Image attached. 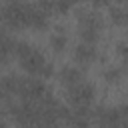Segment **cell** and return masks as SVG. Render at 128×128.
I'll use <instances>...</instances> for the list:
<instances>
[{
	"label": "cell",
	"instance_id": "1",
	"mask_svg": "<svg viewBox=\"0 0 128 128\" xmlns=\"http://www.w3.org/2000/svg\"><path fill=\"white\" fill-rule=\"evenodd\" d=\"M14 56L18 58L20 66L28 76H38V78H50L54 74L52 62L30 42L26 40H16L14 44Z\"/></svg>",
	"mask_w": 128,
	"mask_h": 128
},
{
	"label": "cell",
	"instance_id": "2",
	"mask_svg": "<svg viewBox=\"0 0 128 128\" xmlns=\"http://www.w3.org/2000/svg\"><path fill=\"white\" fill-rule=\"evenodd\" d=\"M94 96H96V88L86 78L72 84V86H66V100L70 102L72 112L78 114V116H88Z\"/></svg>",
	"mask_w": 128,
	"mask_h": 128
},
{
	"label": "cell",
	"instance_id": "3",
	"mask_svg": "<svg viewBox=\"0 0 128 128\" xmlns=\"http://www.w3.org/2000/svg\"><path fill=\"white\" fill-rule=\"evenodd\" d=\"M102 30H104V20L98 10L84 8L78 12V34H80L82 42L96 44L102 36Z\"/></svg>",
	"mask_w": 128,
	"mask_h": 128
},
{
	"label": "cell",
	"instance_id": "4",
	"mask_svg": "<svg viewBox=\"0 0 128 128\" xmlns=\"http://www.w3.org/2000/svg\"><path fill=\"white\" fill-rule=\"evenodd\" d=\"M28 12H30V4L28 2L10 0V2H6L2 6L0 20L12 30H22V28H28Z\"/></svg>",
	"mask_w": 128,
	"mask_h": 128
},
{
	"label": "cell",
	"instance_id": "5",
	"mask_svg": "<svg viewBox=\"0 0 128 128\" xmlns=\"http://www.w3.org/2000/svg\"><path fill=\"white\" fill-rule=\"evenodd\" d=\"M76 64H92L96 58H98V48L96 44H90V42H80L74 46V52H72Z\"/></svg>",
	"mask_w": 128,
	"mask_h": 128
},
{
	"label": "cell",
	"instance_id": "6",
	"mask_svg": "<svg viewBox=\"0 0 128 128\" xmlns=\"http://www.w3.org/2000/svg\"><path fill=\"white\" fill-rule=\"evenodd\" d=\"M58 78H60V84H62V86H72V84L84 80V72H82V68H78V66H64V68L58 72Z\"/></svg>",
	"mask_w": 128,
	"mask_h": 128
},
{
	"label": "cell",
	"instance_id": "7",
	"mask_svg": "<svg viewBox=\"0 0 128 128\" xmlns=\"http://www.w3.org/2000/svg\"><path fill=\"white\" fill-rule=\"evenodd\" d=\"M14 44H16V40L8 32L0 30V64H6L14 56Z\"/></svg>",
	"mask_w": 128,
	"mask_h": 128
},
{
	"label": "cell",
	"instance_id": "8",
	"mask_svg": "<svg viewBox=\"0 0 128 128\" xmlns=\"http://www.w3.org/2000/svg\"><path fill=\"white\" fill-rule=\"evenodd\" d=\"M48 42H50V48L54 50V52H64V48L68 46V36H66V30L64 28H54L52 30V34H50V38H48Z\"/></svg>",
	"mask_w": 128,
	"mask_h": 128
},
{
	"label": "cell",
	"instance_id": "9",
	"mask_svg": "<svg viewBox=\"0 0 128 128\" xmlns=\"http://www.w3.org/2000/svg\"><path fill=\"white\" fill-rule=\"evenodd\" d=\"M102 76H104L106 82H110V84H118V82L122 80V76H124V70H122V66L110 64V66H106V68L102 70Z\"/></svg>",
	"mask_w": 128,
	"mask_h": 128
},
{
	"label": "cell",
	"instance_id": "10",
	"mask_svg": "<svg viewBox=\"0 0 128 128\" xmlns=\"http://www.w3.org/2000/svg\"><path fill=\"white\" fill-rule=\"evenodd\" d=\"M108 12H110L112 24H116V26H124L126 24V10H124L122 4H112Z\"/></svg>",
	"mask_w": 128,
	"mask_h": 128
},
{
	"label": "cell",
	"instance_id": "11",
	"mask_svg": "<svg viewBox=\"0 0 128 128\" xmlns=\"http://www.w3.org/2000/svg\"><path fill=\"white\" fill-rule=\"evenodd\" d=\"M80 0H52V10L54 12H60V14H66L68 10H72Z\"/></svg>",
	"mask_w": 128,
	"mask_h": 128
},
{
	"label": "cell",
	"instance_id": "12",
	"mask_svg": "<svg viewBox=\"0 0 128 128\" xmlns=\"http://www.w3.org/2000/svg\"><path fill=\"white\" fill-rule=\"evenodd\" d=\"M118 52H120L122 56L126 54V44H124V42H118Z\"/></svg>",
	"mask_w": 128,
	"mask_h": 128
},
{
	"label": "cell",
	"instance_id": "13",
	"mask_svg": "<svg viewBox=\"0 0 128 128\" xmlns=\"http://www.w3.org/2000/svg\"><path fill=\"white\" fill-rule=\"evenodd\" d=\"M90 2H92L94 6H104V4H108L110 0H90Z\"/></svg>",
	"mask_w": 128,
	"mask_h": 128
},
{
	"label": "cell",
	"instance_id": "14",
	"mask_svg": "<svg viewBox=\"0 0 128 128\" xmlns=\"http://www.w3.org/2000/svg\"><path fill=\"white\" fill-rule=\"evenodd\" d=\"M0 128H8V124H6V120L0 116Z\"/></svg>",
	"mask_w": 128,
	"mask_h": 128
}]
</instances>
